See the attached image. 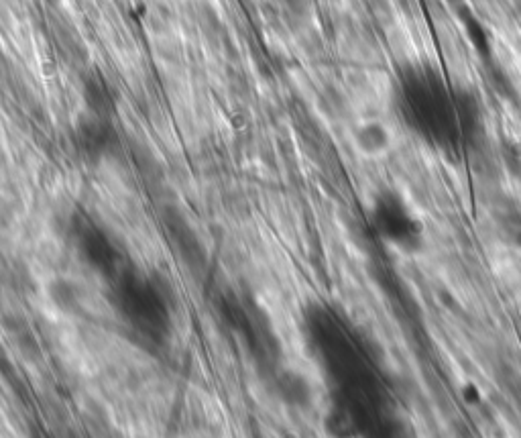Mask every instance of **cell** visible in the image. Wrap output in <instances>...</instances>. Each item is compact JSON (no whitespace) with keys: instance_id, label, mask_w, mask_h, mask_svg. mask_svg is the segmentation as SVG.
<instances>
[{"instance_id":"obj_2","label":"cell","mask_w":521,"mask_h":438,"mask_svg":"<svg viewBox=\"0 0 521 438\" xmlns=\"http://www.w3.org/2000/svg\"><path fill=\"white\" fill-rule=\"evenodd\" d=\"M353 145L363 157L379 159L391 151L393 131L383 121H363L353 131Z\"/></svg>"},{"instance_id":"obj_1","label":"cell","mask_w":521,"mask_h":438,"mask_svg":"<svg viewBox=\"0 0 521 438\" xmlns=\"http://www.w3.org/2000/svg\"><path fill=\"white\" fill-rule=\"evenodd\" d=\"M373 221L383 239L397 245L399 249L414 251L422 245L424 229L420 221L412 212L410 204L393 190H385L377 196L373 206Z\"/></svg>"}]
</instances>
